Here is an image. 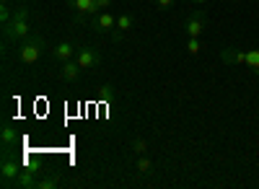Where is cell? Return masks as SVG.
Instances as JSON below:
<instances>
[{
  "label": "cell",
  "instance_id": "obj_1",
  "mask_svg": "<svg viewBox=\"0 0 259 189\" xmlns=\"http://www.w3.org/2000/svg\"><path fill=\"white\" fill-rule=\"evenodd\" d=\"M31 36V11L29 6L13 8V18L3 24V41L6 44H21Z\"/></svg>",
  "mask_w": 259,
  "mask_h": 189
},
{
  "label": "cell",
  "instance_id": "obj_2",
  "mask_svg": "<svg viewBox=\"0 0 259 189\" xmlns=\"http://www.w3.org/2000/svg\"><path fill=\"white\" fill-rule=\"evenodd\" d=\"M41 52H45V36L41 34H31L26 41H21L18 44V62L21 65H34V62L41 57Z\"/></svg>",
  "mask_w": 259,
  "mask_h": 189
},
{
  "label": "cell",
  "instance_id": "obj_3",
  "mask_svg": "<svg viewBox=\"0 0 259 189\" xmlns=\"http://www.w3.org/2000/svg\"><path fill=\"white\" fill-rule=\"evenodd\" d=\"M21 163H16V158L11 153H3V161H0V176H3V186H13L16 179L21 176Z\"/></svg>",
  "mask_w": 259,
  "mask_h": 189
},
{
  "label": "cell",
  "instance_id": "obj_4",
  "mask_svg": "<svg viewBox=\"0 0 259 189\" xmlns=\"http://www.w3.org/2000/svg\"><path fill=\"white\" fill-rule=\"evenodd\" d=\"M75 60H78V65H80L83 70H96V68L101 65V55H99V50H94V47H78Z\"/></svg>",
  "mask_w": 259,
  "mask_h": 189
},
{
  "label": "cell",
  "instance_id": "obj_5",
  "mask_svg": "<svg viewBox=\"0 0 259 189\" xmlns=\"http://www.w3.org/2000/svg\"><path fill=\"white\" fill-rule=\"evenodd\" d=\"M75 52H78L75 41L73 39H62V41H57V44L52 47V60L62 65V62H68V60H75Z\"/></svg>",
  "mask_w": 259,
  "mask_h": 189
},
{
  "label": "cell",
  "instance_id": "obj_6",
  "mask_svg": "<svg viewBox=\"0 0 259 189\" xmlns=\"http://www.w3.org/2000/svg\"><path fill=\"white\" fill-rule=\"evenodd\" d=\"M68 6L78 13L75 16V24H85V16H96L99 8H96V0H68Z\"/></svg>",
  "mask_w": 259,
  "mask_h": 189
},
{
  "label": "cell",
  "instance_id": "obj_7",
  "mask_svg": "<svg viewBox=\"0 0 259 189\" xmlns=\"http://www.w3.org/2000/svg\"><path fill=\"white\" fill-rule=\"evenodd\" d=\"M205 26H207L205 13H202V11H194V13H189L187 21H184V34H187V36H202Z\"/></svg>",
  "mask_w": 259,
  "mask_h": 189
},
{
  "label": "cell",
  "instance_id": "obj_8",
  "mask_svg": "<svg viewBox=\"0 0 259 189\" xmlns=\"http://www.w3.org/2000/svg\"><path fill=\"white\" fill-rule=\"evenodd\" d=\"M114 24H117V16L109 13V11H101V13H96V16L91 18V29H94V31H101V34L114 31Z\"/></svg>",
  "mask_w": 259,
  "mask_h": 189
},
{
  "label": "cell",
  "instance_id": "obj_9",
  "mask_svg": "<svg viewBox=\"0 0 259 189\" xmlns=\"http://www.w3.org/2000/svg\"><path fill=\"white\" fill-rule=\"evenodd\" d=\"M133 26H135L133 13H119L117 16V24H114V31H112V39L114 41H122L127 31H133Z\"/></svg>",
  "mask_w": 259,
  "mask_h": 189
},
{
  "label": "cell",
  "instance_id": "obj_10",
  "mask_svg": "<svg viewBox=\"0 0 259 189\" xmlns=\"http://www.w3.org/2000/svg\"><path fill=\"white\" fill-rule=\"evenodd\" d=\"M0 143H3V153H11L18 145V132H16L13 124H3V127H0Z\"/></svg>",
  "mask_w": 259,
  "mask_h": 189
},
{
  "label": "cell",
  "instance_id": "obj_11",
  "mask_svg": "<svg viewBox=\"0 0 259 189\" xmlns=\"http://www.w3.org/2000/svg\"><path fill=\"white\" fill-rule=\"evenodd\" d=\"M80 65H78V60H68V62H62V68H60V78L65 83H75L80 78Z\"/></svg>",
  "mask_w": 259,
  "mask_h": 189
},
{
  "label": "cell",
  "instance_id": "obj_12",
  "mask_svg": "<svg viewBox=\"0 0 259 189\" xmlns=\"http://www.w3.org/2000/svg\"><path fill=\"white\" fill-rule=\"evenodd\" d=\"M36 176H39V174L31 171V169H29V171H21V176L16 179V186H21V189H34L36 181H39Z\"/></svg>",
  "mask_w": 259,
  "mask_h": 189
},
{
  "label": "cell",
  "instance_id": "obj_13",
  "mask_svg": "<svg viewBox=\"0 0 259 189\" xmlns=\"http://www.w3.org/2000/svg\"><path fill=\"white\" fill-rule=\"evenodd\" d=\"M135 171L140 176H150V174H153V161H150L148 156H138L135 158Z\"/></svg>",
  "mask_w": 259,
  "mask_h": 189
},
{
  "label": "cell",
  "instance_id": "obj_14",
  "mask_svg": "<svg viewBox=\"0 0 259 189\" xmlns=\"http://www.w3.org/2000/svg\"><path fill=\"white\" fill-rule=\"evenodd\" d=\"M55 186H60V174H47L36 181V189H55Z\"/></svg>",
  "mask_w": 259,
  "mask_h": 189
},
{
  "label": "cell",
  "instance_id": "obj_15",
  "mask_svg": "<svg viewBox=\"0 0 259 189\" xmlns=\"http://www.w3.org/2000/svg\"><path fill=\"white\" fill-rule=\"evenodd\" d=\"M130 148H133V153H135V156H148V143H145L143 137H133Z\"/></svg>",
  "mask_w": 259,
  "mask_h": 189
},
{
  "label": "cell",
  "instance_id": "obj_16",
  "mask_svg": "<svg viewBox=\"0 0 259 189\" xmlns=\"http://www.w3.org/2000/svg\"><path fill=\"white\" fill-rule=\"evenodd\" d=\"M187 52H189V55H200V52H202L200 36H187Z\"/></svg>",
  "mask_w": 259,
  "mask_h": 189
},
{
  "label": "cell",
  "instance_id": "obj_17",
  "mask_svg": "<svg viewBox=\"0 0 259 189\" xmlns=\"http://www.w3.org/2000/svg\"><path fill=\"white\" fill-rule=\"evenodd\" d=\"M99 96H101L104 101H112V99H114V86H112V83H104V86H99Z\"/></svg>",
  "mask_w": 259,
  "mask_h": 189
},
{
  "label": "cell",
  "instance_id": "obj_18",
  "mask_svg": "<svg viewBox=\"0 0 259 189\" xmlns=\"http://www.w3.org/2000/svg\"><path fill=\"white\" fill-rule=\"evenodd\" d=\"M153 3H156L161 11H168V8H174V6H177V0H153Z\"/></svg>",
  "mask_w": 259,
  "mask_h": 189
},
{
  "label": "cell",
  "instance_id": "obj_19",
  "mask_svg": "<svg viewBox=\"0 0 259 189\" xmlns=\"http://www.w3.org/2000/svg\"><path fill=\"white\" fill-rule=\"evenodd\" d=\"M109 6H112V0H96V8L99 11H109Z\"/></svg>",
  "mask_w": 259,
  "mask_h": 189
},
{
  "label": "cell",
  "instance_id": "obj_20",
  "mask_svg": "<svg viewBox=\"0 0 259 189\" xmlns=\"http://www.w3.org/2000/svg\"><path fill=\"white\" fill-rule=\"evenodd\" d=\"M192 3H197V6H205V3H207V0H192Z\"/></svg>",
  "mask_w": 259,
  "mask_h": 189
},
{
  "label": "cell",
  "instance_id": "obj_21",
  "mask_svg": "<svg viewBox=\"0 0 259 189\" xmlns=\"http://www.w3.org/2000/svg\"><path fill=\"white\" fill-rule=\"evenodd\" d=\"M0 3H8V0H0Z\"/></svg>",
  "mask_w": 259,
  "mask_h": 189
}]
</instances>
